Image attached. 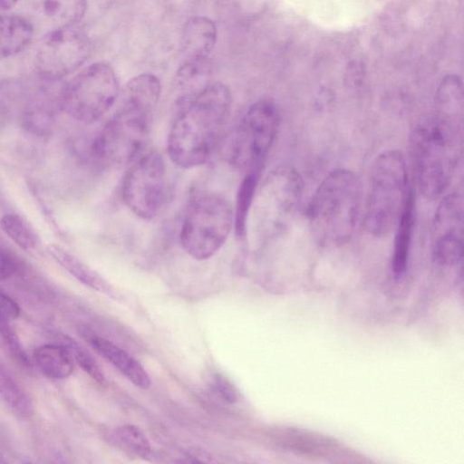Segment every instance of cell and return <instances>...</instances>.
Wrapping results in <instances>:
<instances>
[{"mask_svg":"<svg viewBox=\"0 0 464 464\" xmlns=\"http://www.w3.org/2000/svg\"><path fill=\"white\" fill-rule=\"evenodd\" d=\"M175 107L167 140L168 154L184 169L202 165L211 157L229 120L231 92L222 82H212Z\"/></svg>","mask_w":464,"mask_h":464,"instance_id":"1","label":"cell"},{"mask_svg":"<svg viewBox=\"0 0 464 464\" xmlns=\"http://www.w3.org/2000/svg\"><path fill=\"white\" fill-rule=\"evenodd\" d=\"M460 126L439 114L420 118L410 135V152L422 195L436 198L448 188L461 150Z\"/></svg>","mask_w":464,"mask_h":464,"instance_id":"2","label":"cell"},{"mask_svg":"<svg viewBox=\"0 0 464 464\" xmlns=\"http://www.w3.org/2000/svg\"><path fill=\"white\" fill-rule=\"evenodd\" d=\"M362 187L348 169H334L320 183L308 207L316 237L327 244H342L353 235L359 217Z\"/></svg>","mask_w":464,"mask_h":464,"instance_id":"3","label":"cell"},{"mask_svg":"<svg viewBox=\"0 0 464 464\" xmlns=\"http://www.w3.org/2000/svg\"><path fill=\"white\" fill-rule=\"evenodd\" d=\"M406 170L398 150L384 151L373 161L364 215L368 233L382 237L396 227L411 193Z\"/></svg>","mask_w":464,"mask_h":464,"instance_id":"4","label":"cell"},{"mask_svg":"<svg viewBox=\"0 0 464 464\" xmlns=\"http://www.w3.org/2000/svg\"><path fill=\"white\" fill-rule=\"evenodd\" d=\"M234 224V210L221 195L204 193L187 208L180 229L183 249L197 260L215 255L227 240Z\"/></svg>","mask_w":464,"mask_h":464,"instance_id":"5","label":"cell"},{"mask_svg":"<svg viewBox=\"0 0 464 464\" xmlns=\"http://www.w3.org/2000/svg\"><path fill=\"white\" fill-rule=\"evenodd\" d=\"M119 90L114 70L104 63H92L63 86L61 110L77 121L93 123L111 109Z\"/></svg>","mask_w":464,"mask_h":464,"instance_id":"6","label":"cell"},{"mask_svg":"<svg viewBox=\"0 0 464 464\" xmlns=\"http://www.w3.org/2000/svg\"><path fill=\"white\" fill-rule=\"evenodd\" d=\"M151 117V111L121 101L115 113L92 140V159L115 165L133 160L142 148Z\"/></svg>","mask_w":464,"mask_h":464,"instance_id":"7","label":"cell"},{"mask_svg":"<svg viewBox=\"0 0 464 464\" xmlns=\"http://www.w3.org/2000/svg\"><path fill=\"white\" fill-rule=\"evenodd\" d=\"M279 114L274 102L263 99L249 106L235 127L227 159L238 169L261 170L276 137Z\"/></svg>","mask_w":464,"mask_h":464,"instance_id":"8","label":"cell"},{"mask_svg":"<svg viewBox=\"0 0 464 464\" xmlns=\"http://www.w3.org/2000/svg\"><path fill=\"white\" fill-rule=\"evenodd\" d=\"M253 208L256 236L267 238L279 232L293 214L301 196L302 180L287 167L273 171L260 188Z\"/></svg>","mask_w":464,"mask_h":464,"instance_id":"9","label":"cell"},{"mask_svg":"<svg viewBox=\"0 0 464 464\" xmlns=\"http://www.w3.org/2000/svg\"><path fill=\"white\" fill-rule=\"evenodd\" d=\"M165 178L164 160L158 151L150 150L136 157L122 182L125 205L140 218H153L163 202Z\"/></svg>","mask_w":464,"mask_h":464,"instance_id":"10","label":"cell"},{"mask_svg":"<svg viewBox=\"0 0 464 464\" xmlns=\"http://www.w3.org/2000/svg\"><path fill=\"white\" fill-rule=\"evenodd\" d=\"M91 42L88 35L74 26H63L48 33L35 52L38 74L53 80L75 72L89 58Z\"/></svg>","mask_w":464,"mask_h":464,"instance_id":"11","label":"cell"},{"mask_svg":"<svg viewBox=\"0 0 464 464\" xmlns=\"http://www.w3.org/2000/svg\"><path fill=\"white\" fill-rule=\"evenodd\" d=\"M218 39L216 24L206 16L189 18L181 33V50L188 59L208 58Z\"/></svg>","mask_w":464,"mask_h":464,"instance_id":"12","label":"cell"},{"mask_svg":"<svg viewBox=\"0 0 464 464\" xmlns=\"http://www.w3.org/2000/svg\"><path fill=\"white\" fill-rule=\"evenodd\" d=\"M88 342L102 357L112 364L133 384L142 389H148L150 386L151 380L144 368L121 348L97 335H90Z\"/></svg>","mask_w":464,"mask_h":464,"instance_id":"13","label":"cell"},{"mask_svg":"<svg viewBox=\"0 0 464 464\" xmlns=\"http://www.w3.org/2000/svg\"><path fill=\"white\" fill-rule=\"evenodd\" d=\"M47 252L53 259L82 284L111 298L119 296L113 287L96 271L60 245H48Z\"/></svg>","mask_w":464,"mask_h":464,"instance_id":"14","label":"cell"},{"mask_svg":"<svg viewBox=\"0 0 464 464\" xmlns=\"http://www.w3.org/2000/svg\"><path fill=\"white\" fill-rule=\"evenodd\" d=\"M211 64L208 58L187 59L175 76L176 102L188 100L212 82Z\"/></svg>","mask_w":464,"mask_h":464,"instance_id":"15","label":"cell"},{"mask_svg":"<svg viewBox=\"0 0 464 464\" xmlns=\"http://www.w3.org/2000/svg\"><path fill=\"white\" fill-rule=\"evenodd\" d=\"M34 27L20 15L0 14V59L14 55L31 42Z\"/></svg>","mask_w":464,"mask_h":464,"instance_id":"16","label":"cell"},{"mask_svg":"<svg viewBox=\"0 0 464 464\" xmlns=\"http://www.w3.org/2000/svg\"><path fill=\"white\" fill-rule=\"evenodd\" d=\"M34 361L39 371L51 379H64L73 371V359L65 345L46 343L34 351Z\"/></svg>","mask_w":464,"mask_h":464,"instance_id":"17","label":"cell"},{"mask_svg":"<svg viewBox=\"0 0 464 464\" xmlns=\"http://www.w3.org/2000/svg\"><path fill=\"white\" fill-rule=\"evenodd\" d=\"M160 82L151 73H141L131 78L125 85L121 101L154 111L160 96Z\"/></svg>","mask_w":464,"mask_h":464,"instance_id":"18","label":"cell"},{"mask_svg":"<svg viewBox=\"0 0 464 464\" xmlns=\"http://www.w3.org/2000/svg\"><path fill=\"white\" fill-rule=\"evenodd\" d=\"M437 114L461 125L463 95L460 79L448 75L440 82L435 97Z\"/></svg>","mask_w":464,"mask_h":464,"instance_id":"19","label":"cell"},{"mask_svg":"<svg viewBox=\"0 0 464 464\" xmlns=\"http://www.w3.org/2000/svg\"><path fill=\"white\" fill-rule=\"evenodd\" d=\"M413 227V196L411 193L396 226L392 270L401 276L406 269Z\"/></svg>","mask_w":464,"mask_h":464,"instance_id":"20","label":"cell"},{"mask_svg":"<svg viewBox=\"0 0 464 464\" xmlns=\"http://www.w3.org/2000/svg\"><path fill=\"white\" fill-rule=\"evenodd\" d=\"M261 170H249L246 172L237 197L236 211L234 214L235 230L238 237L244 236L249 211L257 189Z\"/></svg>","mask_w":464,"mask_h":464,"instance_id":"21","label":"cell"},{"mask_svg":"<svg viewBox=\"0 0 464 464\" xmlns=\"http://www.w3.org/2000/svg\"><path fill=\"white\" fill-rule=\"evenodd\" d=\"M43 9L59 27L74 26L85 15L87 0H44Z\"/></svg>","mask_w":464,"mask_h":464,"instance_id":"22","label":"cell"},{"mask_svg":"<svg viewBox=\"0 0 464 464\" xmlns=\"http://www.w3.org/2000/svg\"><path fill=\"white\" fill-rule=\"evenodd\" d=\"M0 397L18 416L31 418L34 413L32 400L9 374L0 371Z\"/></svg>","mask_w":464,"mask_h":464,"instance_id":"23","label":"cell"},{"mask_svg":"<svg viewBox=\"0 0 464 464\" xmlns=\"http://www.w3.org/2000/svg\"><path fill=\"white\" fill-rule=\"evenodd\" d=\"M2 231L20 248L32 250L37 245V236L19 215L6 213L0 218Z\"/></svg>","mask_w":464,"mask_h":464,"instance_id":"24","label":"cell"},{"mask_svg":"<svg viewBox=\"0 0 464 464\" xmlns=\"http://www.w3.org/2000/svg\"><path fill=\"white\" fill-rule=\"evenodd\" d=\"M28 91V83L18 80L0 81V123L14 111H21Z\"/></svg>","mask_w":464,"mask_h":464,"instance_id":"25","label":"cell"},{"mask_svg":"<svg viewBox=\"0 0 464 464\" xmlns=\"http://www.w3.org/2000/svg\"><path fill=\"white\" fill-rule=\"evenodd\" d=\"M463 233H447L434 236L433 258L444 266L458 265L462 258Z\"/></svg>","mask_w":464,"mask_h":464,"instance_id":"26","label":"cell"},{"mask_svg":"<svg viewBox=\"0 0 464 464\" xmlns=\"http://www.w3.org/2000/svg\"><path fill=\"white\" fill-rule=\"evenodd\" d=\"M63 344L69 350L73 361H75L85 372L97 382L102 384L105 382V376L101 367L85 348L69 336H63Z\"/></svg>","mask_w":464,"mask_h":464,"instance_id":"27","label":"cell"},{"mask_svg":"<svg viewBox=\"0 0 464 464\" xmlns=\"http://www.w3.org/2000/svg\"><path fill=\"white\" fill-rule=\"evenodd\" d=\"M117 436L123 444L140 456L150 455V441L138 427L123 425L117 430Z\"/></svg>","mask_w":464,"mask_h":464,"instance_id":"28","label":"cell"},{"mask_svg":"<svg viewBox=\"0 0 464 464\" xmlns=\"http://www.w3.org/2000/svg\"><path fill=\"white\" fill-rule=\"evenodd\" d=\"M1 334L8 346V349L15 360L24 366L29 365L28 356L20 342V339L10 323L0 322Z\"/></svg>","mask_w":464,"mask_h":464,"instance_id":"29","label":"cell"},{"mask_svg":"<svg viewBox=\"0 0 464 464\" xmlns=\"http://www.w3.org/2000/svg\"><path fill=\"white\" fill-rule=\"evenodd\" d=\"M212 391L227 402L234 403L238 399V392L233 383L221 373H214L210 380Z\"/></svg>","mask_w":464,"mask_h":464,"instance_id":"30","label":"cell"},{"mask_svg":"<svg viewBox=\"0 0 464 464\" xmlns=\"http://www.w3.org/2000/svg\"><path fill=\"white\" fill-rule=\"evenodd\" d=\"M20 314L18 304L5 293L0 291V322L10 323Z\"/></svg>","mask_w":464,"mask_h":464,"instance_id":"31","label":"cell"},{"mask_svg":"<svg viewBox=\"0 0 464 464\" xmlns=\"http://www.w3.org/2000/svg\"><path fill=\"white\" fill-rule=\"evenodd\" d=\"M17 270V263L14 257L0 247V280L11 277Z\"/></svg>","mask_w":464,"mask_h":464,"instance_id":"32","label":"cell"},{"mask_svg":"<svg viewBox=\"0 0 464 464\" xmlns=\"http://www.w3.org/2000/svg\"><path fill=\"white\" fill-rule=\"evenodd\" d=\"M17 0H0V11H5L15 5Z\"/></svg>","mask_w":464,"mask_h":464,"instance_id":"33","label":"cell"}]
</instances>
